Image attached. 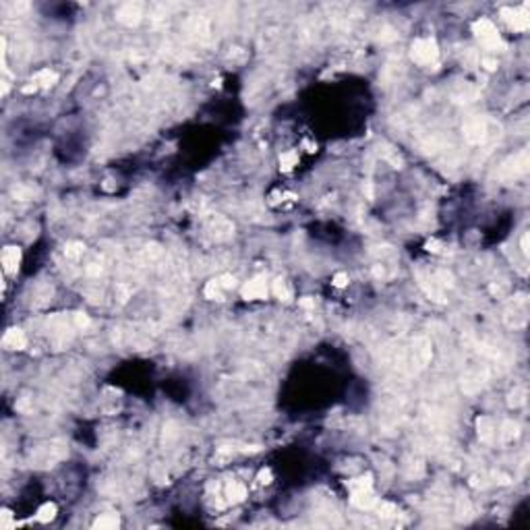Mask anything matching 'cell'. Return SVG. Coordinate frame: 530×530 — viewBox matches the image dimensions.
Here are the masks:
<instances>
[{"label": "cell", "instance_id": "obj_9", "mask_svg": "<svg viewBox=\"0 0 530 530\" xmlns=\"http://www.w3.org/2000/svg\"><path fill=\"white\" fill-rule=\"evenodd\" d=\"M418 284L420 288L425 290V294L429 299H433L435 303H445V294H443V288L435 282L433 276H425V274H418Z\"/></svg>", "mask_w": 530, "mask_h": 530}, {"label": "cell", "instance_id": "obj_35", "mask_svg": "<svg viewBox=\"0 0 530 530\" xmlns=\"http://www.w3.org/2000/svg\"><path fill=\"white\" fill-rule=\"evenodd\" d=\"M11 518L13 514L9 510H3V528H11Z\"/></svg>", "mask_w": 530, "mask_h": 530}, {"label": "cell", "instance_id": "obj_15", "mask_svg": "<svg viewBox=\"0 0 530 530\" xmlns=\"http://www.w3.org/2000/svg\"><path fill=\"white\" fill-rule=\"evenodd\" d=\"M56 81H58V75H56V71H52V69H42V71L36 73V77H34V83H36L38 87H44V89L52 87Z\"/></svg>", "mask_w": 530, "mask_h": 530}, {"label": "cell", "instance_id": "obj_17", "mask_svg": "<svg viewBox=\"0 0 530 530\" xmlns=\"http://www.w3.org/2000/svg\"><path fill=\"white\" fill-rule=\"evenodd\" d=\"M518 433H520V427L516 425V422H512V420H506V422L501 425V429L497 431L501 443H512V441L518 437Z\"/></svg>", "mask_w": 530, "mask_h": 530}, {"label": "cell", "instance_id": "obj_33", "mask_svg": "<svg viewBox=\"0 0 530 530\" xmlns=\"http://www.w3.org/2000/svg\"><path fill=\"white\" fill-rule=\"evenodd\" d=\"M481 62H483V67H485L487 71H495V69H497V60H493V58H483Z\"/></svg>", "mask_w": 530, "mask_h": 530}, {"label": "cell", "instance_id": "obj_14", "mask_svg": "<svg viewBox=\"0 0 530 530\" xmlns=\"http://www.w3.org/2000/svg\"><path fill=\"white\" fill-rule=\"evenodd\" d=\"M209 230L214 232V236L216 238H220V241H224V238H228L230 234H232V224L226 220V218H222V216H216L214 220L209 222Z\"/></svg>", "mask_w": 530, "mask_h": 530}, {"label": "cell", "instance_id": "obj_10", "mask_svg": "<svg viewBox=\"0 0 530 530\" xmlns=\"http://www.w3.org/2000/svg\"><path fill=\"white\" fill-rule=\"evenodd\" d=\"M350 503L358 510H371V508H375L377 497L373 495V489H360V491H352Z\"/></svg>", "mask_w": 530, "mask_h": 530}, {"label": "cell", "instance_id": "obj_13", "mask_svg": "<svg viewBox=\"0 0 530 530\" xmlns=\"http://www.w3.org/2000/svg\"><path fill=\"white\" fill-rule=\"evenodd\" d=\"M476 427H479V437H481V441H485V443L493 441V437L497 435L495 422H493L491 416H479V420H476Z\"/></svg>", "mask_w": 530, "mask_h": 530}, {"label": "cell", "instance_id": "obj_25", "mask_svg": "<svg viewBox=\"0 0 530 530\" xmlns=\"http://www.w3.org/2000/svg\"><path fill=\"white\" fill-rule=\"evenodd\" d=\"M433 278H435V282L445 290V288H454V276L449 274V272H445V270H437L435 274H433Z\"/></svg>", "mask_w": 530, "mask_h": 530}, {"label": "cell", "instance_id": "obj_21", "mask_svg": "<svg viewBox=\"0 0 530 530\" xmlns=\"http://www.w3.org/2000/svg\"><path fill=\"white\" fill-rule=\"evenodd\" d=\"M272 292H274V296L276 299H280V301H290V288H288V284L280 278V280H276L274 284H272Z\"/></svg>", "mask_w": 530, "mask_h": 530}, {"label": "cell", "instance_id": "obj_8", "mask_svg": "<svg viewBox=\"0 0 530 530\" xmlns=\"http://www.w3.org/2000/svg\"><path fill=\"white\" fill-rule=\"evenodd\" d=\"M431 360V342L427 338H418L412 344V365L418 369H425Z\"/></svg>", "mask_w": 530, "mask_h": 530}, {"label": "cell", "instance_id": "obj_5", "mask_svg": "<svg viewBox=\"0 0 530 530\" xmlns=\"http://www.w3.org/2000/svg\"><path fill=\"white\" fill-rule=\"evenodd\" d=\"M501 17L506 19V23L514 31H526L530 27V17L526 7L522 9H501Z\"/></svg>", "mask_w": 530, "mask_h": 530}, {"label": "cell", "instance_id": "obj_7", "mask_svg": "<svg viewBox=\"0 0 530 530\" xmlns=\"http://www.w3.org/2000/svg\"><path fill=\"white\" fill-rule=\"evenodd\" d=\"M141 17H143V5H139V3H124L116 11V19L122 25H128V27L137 25L141 21Z\"/></svg>", "mask_w": 530, "mask_h": 530}, {"label": "cell", "instance_id": "obj_2", "mask_svg": "<svg viewBox=\"0 0 530 530\" xmlns=\"http://www.w3.org/2000/svg\"><path fill=\"white\" fill-rule=\"evenodd\" d=\"M437 56H439V50H437V44L433 38H418L412 42V48H410V58L420 64V67H429V64H435L437 62Z\"/></svg>", "mask_w": 530, "mask_h": 530}, {"label": "cell", "instance_id": "obj_3", "mask_svg": "<svg viewBox=\"0 0 530 530\" xmlns=\"http://www.w3.org/2000/svg\"><path fill=\"white\" fill-rule=\"evenodd\" d=\"M462 130H464V139L468 143L479 145V143H485L489 137V122L483 116H470L464 122Z\"/></svg>", "mask_w": 530, "mask_h": 530}, {"label": "cell", "instance_id": "obj_1", "mask_svg": "<svg viewBox=\"0 0 530 530\" xmlns=\"http://www.w3.org/2000/svg\"><path fill=\"white\" fill-rule=\"evenodd\" d=\"M472 31H474L476 40H479L487 50H493V52L497 50V52H499V50L506 48V44H503V40H501L497 27L493 25V21H489V19H479V21H474Z\"/></svg>", "mask_w": 530, "mask_h": 530}, {"label": "cell", "instance_id": "obj_23", "mask_svg": "<svg viewBox=\"0 0 530 530\" xmlns=\"http://www.w3.org/2000/svg\"><path fill=\"white\" fill-rule=\"evenodd\" d=\"M348 489H350V491L373 489V476H371V474H365V476H358V479H352V481L348 483Z\"/></svg>", "mask_w": 530, "mask_h": 530}, {"label": "cell", "instance_id": "obj_36", "mask_svg": "<svg viewBox=\"0 0 530 530\" xmlns=\"http://www.w3.org/2000/svg\"><path fill=\"white\" fill-rule=\"evenodd\" d=\"M522 253L528 257V253H530V249H528V232L522 236Z\"/></svg>", "mask_w": 530, "mask_h": 530}, {"label": "cell", "instance_id": "obj_20", "mask_svg": "<svg viewBox=\"0 0 530 530\" xmlns=\"http://www.w3.org/2000/svg\"><path fill=\"white\" fill-rule=\"evenodd\" d=\"M118 526H120V520L114 514H104L93 522V528H102V530L104 528H118Z\"/></svg>", "mask_w": 530, "mask_h": 530}, {"label": "cell", "instance_id": "obj_30", "mask_svg": "<svg viewBox=\"0 0 530 530\" xmlns=\"http://www.w3.org/2000/svg\"><path fill=\"white\" fill-rule=\"evenodd\" d=\"M75 325H77L79 329L89 327V317H87L85 313H77V315H75Z\"/></svg>", "mask_w": 530, "mask_h": 530}, {"label": "cell", "instance_id": "obj_18", "mask_svg": "<svg viewBox=\"0 0 530 530\" xmlns=\"http://www.w3.org/2000/svg\"><path fill=\"white\" fill-rule=\"evenodd\" d=\"M224 292L226 290L222 288V284H220V280L218 278H214L211 282H207V286H205V296L207 299H211V301H222L224 299Z\"/></svg>", "mask_w": 530, "mask_h": 530}, {"label": "cell", "instance_id": "obj_16", "mask_svg": "<svg viewBox=\"0 0 530 530\" xmlns=\"http://www.w3.org/2000/svg\"><path fill=\"white\" fill-rule=\"evenodd\" d=\"M226 497H228L230 503L243 501V499L247 497V487H245L243 483H238V481H230V483L226 485Z\"/></svg>", "mask_w": 530, "mask_h": 530}, {"label": "cell", "instance_id": "obj_27", "mask_svg": "<svg viewBox=\"0 0 530 530\" xmlns=\"http://www.w3.org/2000/svg\"><path fill=\"white\" fill-rule=\"evenodd\" d=\"M454 100L458 102V104H466V102H474L476 100V89H472V87H468V85H464L460 91H456L454 93Z\"/></svg>", "mask_w": 530, "mask_h": 530}, {"label": "cell", "instance_id": "obj_11", "mask_svg": "<svg viewBox=\"0 0 530 530\" xmlns=\"http://www.w3.org/2000/svg\"><path fill=\"white\" fill-rule=\"evenodd\" d=\"M3 346L9 348V350H23L25 346H27V338H25V334H23L21 329L13 327V329H9V332L5 334Z\"/></svg>", "mask_w": 530, "mask_h": 530}, {"label": "cell", "instance_id": "obj_28", "mask_svg": "<svg viewBox=\"0 0 530 530\" xmlns=\"http://www.w3.org/2000/svg\"><path fill=\"white\" fill-rule=\"evenodd\" d=\"M375 508H377L379 516H383V518H391V516H395V514H397V512H395V506H393V503H389V501L375 503Z\"/></svg>", "mask_w": 530, "mask_h": 530}, {"label": "cell", "instance_id": "obj_32", "mask_svg": "<svg viewBox=\"0 0 530 530\" xmlns=\"http://www.w3.org/2000/svg\"><path fill=\"white\" fill-rule=\"evenodd\" d=\"M259 483H261V485H270V483H272V470H268V468L261 470V472H259Z\"/></svg>", "mask_w": 530, "mask_h": 530}, {"label": "cell", "instance_id": "obj_26", "mask_svg": "<svg viewBox=\"0 0 530 530\" xmlns=\"http://www.w3.org/2000/svg\"><path fill=\"white\" fill-rule=\"evenodd\" d=\"M524 402H526V389H524V387H516V389L510 393L508 404H510L512 408H520V406H524Z\"/></svg>", "mask_w": 530, "mask_h": 530}, {"label": "cell", "instance_id": "obj_31", "mask_svg": "<svg viewBox=\"0 0 530 530\" xmlns=\"http://www.w3.org/2000/svg\"><path fill=\"white\" fill-rule=\"evenodd\" d=\"M334 286H336V288H344V286H348V274H344V272L336 274V276H334Z\"/></svg>", "mask_w": 530, "mask_h": 530}, {"label": "cell", "instance_id": "obj_19", "mask_svg": "<svg viewBox=\"0 0 530 530\" xmlns=\"http://www.w3.org/2000/svg\"><path fill=\"white\" fill-rule=\"evenodd\" d=\"M56 506L54 503H44V506L38 510V514H36V520L38 522H52L56 518Z\"/></svg>", "mask_w": 530, "mask_h": 530}, {"label": "cell", "instance_id": "obj_4", "mask_svg": "<svg viewBox=\"0 0 530 530\" xmlns=\"http://www.w3.org/2000/svg\"><path fill=\"white\" fill-rule=\"evenodd\" d=\"M528 166H530V160H528V151L526 149H522L520 153H516L514 157H510V160L503 164V168H501V176H506V178H516V176H522V174H526L528 172Z\"/></svg>", "mask_w": 530, "mask_h": 530}, {"label": "cell", "instance_id": "obj_22", "mask_svg": "<svg viewBox=\"0 0 530 530\" xmlns=\"http://www.w3.org/2000/svg\"><path fill=\"white\" fill-rule=\"evenodd\" d=\"M296 164H299V153H296V151H286V153L280 155V168H282L284 172L292 170Z\"/></svg>", "mask_w": 530, "mask_h": 530}, {"label": "cell", "instance_id": "obj_12", "mask_svg": "<svg viewBox=\"0 0 530 530\" xmlns=\"http://www.w3.org/2000/svg\"><path fill=\"white\" fill-rule=\"evenodd\" d=\"M21 263V249L19 247H7L3 251V268L5 274H15Z\"/></svg>", "mask_w": 530, "mask_h": 530}, {"label": "cell", "instance_id": "obj_6", "mask_svg": "<svg viewBox=\"0 0 530 530\" xmlns=\"http://www.w3.org/2000/svg\"><path fill=\"white\" fill-rule=\"evenodd\" d=\"M268 292H270V288H268V284H265V278H261V276H257V278H253L251 282H247V284L243 286V290H241L243 299H247V301L268 299Z\"/></svg>", "mask_w": 530, "mask_h": 530}, {"label": "cell", "instance_id": "obj_24", "mask_svg": "<svg viewBox=\"0 0 530 530\" xmlns=\"http://www.w3.org/2000/svg\"><path fill=\"white\" fill-rule=\"evenodd\" d=\"M83 253H85V245L79 243V241H71V243H67V247H64V255H67L69 259H79Z\"/></svg>", "mask_w": 530, "mask_h": 530}, {"label": "cell", "instance_id": "obj_34", "mask_svg": "<svg viewBox=\"0 0 530 530\" xmlns=\"http://www.w3.org/2000/svg\"><path fill=\"white\" fill-rule=\"evenodd\" d=\"M299 305H301L303 309H313V307H315V301H313L311 296H305V299L299 301Z\"/></svg>", "mask_w": 530, "mask_h": 530}, {"label": "cell", "instance_id": "obj_29", "mask_svg": "<svg viewBox=\"0 0 530 530\" xmlns=\"http://www.w3.org/2000/svg\"><path fill=\"white\" fill-rule=\"evenodd\" d=\"M218 280H220V284H222L224 290H232V288L236 286V278L230 276V274H224V276H220Z\"/></svg>", "mask_w": 530, "mask_h": 530}]
</instances>
